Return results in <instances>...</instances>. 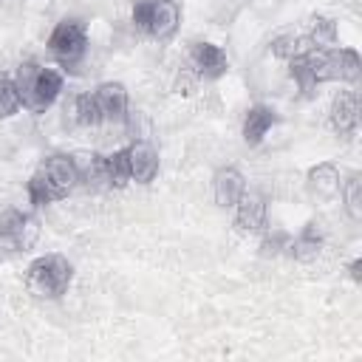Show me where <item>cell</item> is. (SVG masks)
I'll return each instance as SVG.
<instances>
[{
	"instance_id": "17",
	"label": "cell",
	"mask_w": 362,
	"mask_h": 362,
	"mask_svg": "<svg viewBox=\"0 0 362 362\" xmlns=\"http://www.w3.org/2000/svg\"><path fill=\"white\" fill-rule=\"evenodd\" d=\"M71 161H74V170H76V178L79 184L85 187H107V178H105V156L96 153V150H74L71 153Z\"/></svg>"
},
{
	"instance_id": "3",
	"label": "cell",
	"mask_w": 362,
	"mask_h": 362,
	"mask_svg": "<svg viewBox=\"0 0 362 362\" xmlns=\"http://www.w3.org/2000/svg\"><path fill=\"white\" fill-rule=\"evenodd\" d=\"M74 283V263L59 252L34 257L25 269V286L40 300H59Z\"/></svg>"
},
{
	"instance_id": "20",
	"label": "cell",
	"mask_w": 362,
	"mask_h": 362,
	"mask_svg": "<svg viewBox=\"0 0 362 362\" xmlns=\"http://www.w3.org/2000/svg\"><path fill=\"white\" fill-rule=\"evenodd\" d=\"M71 113H74V122H76L79 127H99V124H105L93 90H82V93H76Z\"/></svg>"
},
{
	"instance_id": "11",
	"label": "cell",
	"mask_w": 362,
	"mask_h": 362,
	"mask_svg": "<svg viewBox=\"0 0 362 362\" xmlns=\"http://www.w3.org/2000/svg\"><path fill=\"white\" fill-rule=\"evenodd\" d=\"M96 102H99V113H102V122L107 124H124L127 116H130V93L122 82H99L96 90H93Z\"/></svg>"
},
{
	"instance_id": "6",
	"label": "cell",
	"mask_w": 362,
	"mask_h": 362,
	"mask_svg": "<svg viewBox=\"0 0 362 362\" xmlns=\"http://www.w3.org/2000/svg\"><path fill=\"white\" fill-rule=\"evenodd\" d=\"M45 48L65 71H74L88 54V25L79 17H62L51 28Z\"/></svg>"
},
{
	"instance_id": "25",
	"label": "cell",
	"mask_w": 362,
	"mask_h": 362,
	"mask_svg": "<svg viewBox=\"0 0 362 362\" xmlns=\"http://www.w3.org/2000/svg\"><path fill=\"white\" fill-rule=\"evenodd\" d=\"M260 235H263V240H260V255H263V257H277L280 252L288 249V240H291L288 232H283V229H269V226H266Z\"/></svg>"
},
{
	"instance_id": "27",
	"label": "cell",
	"mask_w": 362,
	"mask_h": 362,
	"mask_svg": "<svg viewBox=\"0 0 362 362\" xmlns=\"http://www.w3.org/2000/svg\"><path fill=\"white\" fill-rule=\"evenodd\" d=\"M348 274H351V280L359 286L362 283V257H354L351 263H348Z\"/></svg>"
},
{
	"instance_id": "21",
	"label": "cell",
	"mask_w": 362,
	"mask_h": 362,
	"mask_svg": "<svg viewBox=\"0 0 362 362\" xmlns=\"http://www.w3.org/2000/svg\"><path fill=\"white\" fill-rule=\"evenodd\" d=\"M339 195H342L345 215H348L354 223H359V221H362V175H359V173H351L348 178H342Z\"/></svg>"
},
{
	"instance_id": "9",
	"label": "cell",
	"mask_w": 362,
	"mask_h": 362,
	"mask_svg": "<svg viewBox=\"0 0 362 362\" xmlns=\"http://www.w3.org/2000/svg\"><path fill=\"white\" fill-rule=\"evenodd\" d=\"M232 209H235L232 226L240 235H260L269 226V204H266V198L260 192H249L246 189Z\"/></svg>"
},
{
	"instance_id": "26",
	"label": "cell",
	"mask_w": 362,
	"mask_h": 362,
	"mask_svg": "<svg viewBox=\"0 0 362 362\" xmlns=\"http://www.w3.org/2000/svg\"><path fill=\"white\" fill-rule=\"evenodd\" d=\"M198 82H201V76L192 71V68H181L178 74H175V93H192L195 88H198Z\"/></svg>"
},
{
	"instance_id": "24",
	"label": "cell",
	"mask_w": 362,
	"mask_h": 362,
	"mask_svg": "<svg viewBox=\"0 0 362 362\" xmlns=\"http://www.w3.org/2000/svg\"><path fill=\"white\" fill-rule=\"evenodd\" d=\"M23 110V99L17 90V82L11 74L0 71V119H11Z\"/></svg>"
},
{
	"instance_id": "4",
	"label": "cell",
	"mask_w": 362,
	"mask_h": 362,
	"mask_svg": "<svg viewBox=\"0 0 362 362\" xmlns=\"http://www.w3.org/2000/svg\"><path fill=\"white\" fill-rule=\"evenodd\" d=\"M130 23L156 42H170L181 28V8L175 0H133Z\"/></svg>"
},
{
	"instance_id": "23",
	"label": "cell",
	"mask_w": 362,
	"mask_h": 362,
	"mask_svg": "<svg viewBox=\"0 0 362 362\" xmlns=\"http://www.w3.org/2000/svg\"><path fill=\"white\" fill-rule=\"evenodd\" d=\"M314 48H331L337 45V20L325 17V14H314L308 20V34H305Z\"/></svg>"
},
{
	"instance_id": "2",
	"label": "cell",
	"mask_w": 362,
	"mask_h": 362,
	"mask_svg": "<svg viewBox=\"0 0 362 362\" xmlns=\"http://www.w3.org/2000/svg\"><path fill=\"white\" fill-rule=\"evenodd\" d=\"M14 82H17V90H20V99H23V107L28 113H45L62 93L65 88V76L59 68H48V65H40L34 59H25L14 68Z\"/></svg>"
},
{
	"instance_id": "8",
	"label": "cell",
	"mask_w": 362,
	"mask_h": 362,
	"mask_svg": "<svg viewBox=\"0 0 362 362\" xmlns=\"http://www.w3.org/2000/svg\"><path fill=\"white\" fill-rule=\"evenodd\" d=\"M189 68L201 79L218 82L229 71V57L221 45H215L209 40H195V42H189Z\"/></svg>"
},
{
	"instance_id": "16",
	"label": "cell",
	"mask_w": 362,
	"mask_h": 362,
	"mask_svg": "<svg viewBox=\"0 0 362 362\" xmlns=\"http://www.w3.org/2000/svg\"><path fill=\"white\" fill-rule=\"evenodd\" d=\"M322 246H325V232L320 229V223L308 221L297 235H291L286 252H288L291 260H297V263H314V260L320 257Z\"/></svg>"
},
{
	"instance_id": "10",
	"label": "cell",
	"mask_w": 362,
	"mask_h": 362,
	"mask_svg": "<svg viewBox=\"0 0 362 362\" xmlns=\"http://www.w3.org/2000/svg\"><path fill=\"white\" fill-rule=\"evenodd\" d=\"M328 124L339 139H351L359 130V93L356 90H339L328 107Z\"/></svg>"
},
{
	"instance_id": "15",
	"label": "cell",
	"mask_w": 362,
	"mask_h": 362,
	"mask_svg": "<svg viewBox=\"0 0 362 362\" xmlns=\"http://www.w3.org/2000/svg\"><path fill=\"white\" fill-rule=\"evenodd\" d=\"M339 187H342V173L334 161H320L314 167H308L305 173V189L311 198H320V201H328L334 195H339Z\"/></svg>"
},
{
	"instance_id": "7",
	"label": "cell",
	"mask_w": 362,
	"mask_h": 362,
	"mask_svg": "<svg viewBox=\"0 0 362 362\" xmlns=\"http://www.w3.org/2000/svg\"><path fill=\"white\" fill-rule=\"evenodd\" d=\"M40 238V223L31 212L8 206L0 212V246L11 252H28Z\"/></svg>"
},
{
	"instance_id": "1",
	"label": "cell",
	"mask_w": 362,
	"mask_h": 362,
	"mask_svg": "<svg viewBox=\"0 0 362 362\" xmlns=\"http://www.w3.org/2000/svg\"><path fill=\"white\" fill-rule=\"evenodd\" d=\"M76 184L79 178H76L71 153H51L40 161V167L25 181V198L34 209H42V206H51L68 198Z\"/></svg>"
},
{
	"instance_id": "19",
	"label": "cell",
	"mask_w": 362,
	"mask_h": 362,
	"mask_svg": "<svg viewBox=\"0 0 362 362\" xmlns=\"http://www.w3.org/2000/svg\"><path fill=\"white\" fill-rule=\"evenodd\" d=\"M105 178L107 187H127L130 184V161H127V147H116L113 153L105 156Z\"/></svg>"
},
{
	"instance_id": "13",
	"label": "cell",
	"mask_w": 362,
	"mask_h": 362,
	"mask_svg": "<svg viewBox=\"0 0 362 362\" xmlns=\"http://www.w3.org/2000/svg\"><path fill=\"white\" fill-rule=\"evenodd\" d=\"M246 192V175L235 167V164H226V167H218L215 175H212V198L221 209H232L240 195Z\"/></svg>"
},
{
	"instance_id": "22",
	"label": "cell",
	"mask_w": 362,
	"mask_h": 362,
	"mask_svg": "<svg viewBox=\"0 0 362 362\" xmlns=\"http://www.w3.org/2000/svg\"><path fill=\"white\" fill-rule=\"evenodd\" d=\"M288 76L294 79V85L305 93V96H311L320 85H317V76H314V68H311V59H308V51L305 54H300V57H291L288 62Z\"/></svg>"
},
{
	"instance_id": "12",
	"label": "cell",
	"mask_w": 362,
	"mask_h": 362,
	"mask_svg": "<svg viewBox=\"0 0 362 362\" xmlns=\"http://www.w3.org/2000/svg\"><path fill=\"white\" fill-rule=\"evenodd\" d=\"M127 147V161H130V181L147 187L156 181L158 170H161V158H158V150L147 141V139H133Z\"/></svg>"
},
{
	"instance_id": "5",
	"label": "cell",
	"mask_w": 362,
	"mask_h": 362,
	"mask_svg": "<svg viewBox=\"0 0 362 362\" xmlns=\"http://www.w3.org/2000/svg\"><path fill=\"white\" fill-rule=\"evenodd\" d=\"M308 59H311L317 85H325V82L356 85V82H359L362 59H359V54H356L354 48H339V45H331V48H311V51H308Z\"/></svg>"
},
{
	"instance_id": "14",
	"label": "cell",
	"mask_w": 362,
	"mask_h": 362,
	"mask_svg": "<svg viewBox=\"0 0 362 362\" xmlns=\"http://www.w3.org/2000/svg\"><path fill=\"white\" fill-rule=\"evenodd\" d=\"M274 124H277V110H274L272 105H263V102L249 105L246 113H243V122H240L243 144L257 147V144L269 136V130H272Z\"/></svg>"
},
{
	"instance_id": "18",
	"label": "cell",
	"mask_w": 362,
	"mask_h": 362,
	"mask_svg": "<svg viewBox=\"0 0 362 362\" xmlns=\"http://www.w3.org/2000/svg\"><path fill=\"white\" fill-rule=\"evenodd\" d=\"M311 48H314V42H311L305 34H277V37L269 42L272 57H277V59H283V62H288L291 57H300V54H305V51H311Z\"/></svg>"
}]
</instances>
